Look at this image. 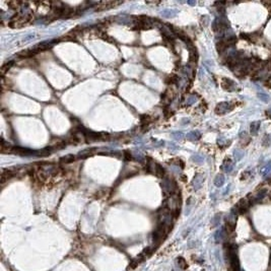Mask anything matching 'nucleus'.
<instances>
[{
	"mask_svg": "<svg viewBox=\"0 0 271 271\" xmlns=\"http://www.w3.org/2000/svg\"><path fill=\"white\" fill-rule=\"evenodd\" d=\"M8 5L10 6V8L11 9H19L20 7V5H22V2H19V1H10V2H8Z\"/></svg>",
	"mask_w": 271,
	"mask_h": 271,
	"instance_id": "obj_21",
	"label": "nucleus"
},
{
	"mask_svg": "<svg viewBox=\"0 0 271 271\" xmlns=\"http://www.w3.org/2000/svg\"><path fill=\"white\" fill-rule=\"evenodd\" d=\"M221 87H222L225 90L231 92V90H234V82L231 79H228V78H222Z\"/></svg>",
	"mask_w": 271,
	"mask_h": 271,
	"instance_id": "obj_8",
	"label": "nucleus"
},
{
	"mask_svg": "<svg viewBox=\"0 0 271 271\" xmlns=\"http://www.w3.org/2000/svg\"><path fill=\"white\" fill-rule=\"evenodd\" d=\"M16 175V172L12 170H4L1 173V184H4L6 181L12 179Z\"/></svg>",
	"mask_w": 271,
	"mask_h": 271,
	"instance_id": "obj_6",
	"label": "nucleus"
},
{
	"mask_svg": "<svg viewBox=\"0 0 271 271\" xmlns=\"http://www.w3.org/2000/svg\"><path fill=\"white\" fill-rule=\"evenodd\" d=\"M244 156V152H242V150H234V158H236L237 161H240L242 158Z\"/></svg>",
	"mask_w": 271,
	"mask_h": 271,
	"instance_id": "obj_24",
	"label": "nucleus"
},
{
	"mask_svg": "<svg viewBox=\"0 0 271 271\" xmlns=\"http://www.w3.org/2000/svg\"><path fill=\"white\" fill-rule=\"evenodd\" d=\"M32 15H14L9 22L10 28H22L32 20Z\"/></svg>",
	"mask_w": 271,
	"mask_h": 271,
	"instance_id": "obj_1",
	"label": "nucleus"
},
{
	"mask_svg": "<svg viewBox=\"0 0 271 271\" xmlns=\"http://www.w3.org/2000/svg\"><path fill=\"white\" fill-rule=\"evenodd\" d=\"M265 194H266V190L265 189L262 190V191H260V192H258V193L255 195L251 200H249L250 204H256V203H259L263 198H264Z\"/></svg>",
	"mask_w": 271,
	"mask_h": 271,
	"instance_id": "obj_10",
	"label": "nucleus"
},
{
	"mask_svg": "<svg viewBox=\"0 0 271 271\" xmlns=\"http://www.w3.org/2000/svg\"><path fill=\"white\" fill-rule=\"evenodd\" d=\"M214 183L217 187H221L223 185V183H225V177H223L222 175H218V176L216 177Z\"/></svg>",
	"mask_w": 271,
	"mask_h": 271,
	"instance_id": "obj_16",
	"label": "nucleus"
},
{
	"mask_svg": "<svg viewBox=\"0 0 271 271\" xmlns=\"http://www.w3.org/2000/svg\"><path fill=\"white\" fill-rule=\"evenodd\" d=\"M36 54H38V51L36 50L35 48H32V49H28V50H23L22 52H19V53L17 54V56H19V58H31V57L35 56Z\"/></svg>",
	"mask_w": 271,
	"mask_h": 271,
	"instance_id": "obj_7",
	"label": "nucleus"
},
{
	"mask_svg": "<svg viewBox=\"0 0 271 271\" xmlns=\"http://www.w3.org/2000/svg\"><path fill=\"white\" fill-rule=\"evenodd\" d=\"M13 63H14L13 61H9V62H7V63H5L4 65H2V67H1V73L4 74L6 71H8V70L10 69V67L12 66V64H13Z\"/></svg>",
	"mask_w": 271,
	"mask_h": 271,
	"instance_id": "obj_18",
	"label": "nucleus"
},
{
	"mask_svg": "<svg viewBox=\"0 0 271 271\" xmlns=\"http://www.w3.org/2000/svg\"><path fill=\"white\" fill-rule=\"evenodd\" d=\"M267 114H268V117H269V118L271 119V108L269 109V110H268V112H267Z\"/></svg>",
	"mask_w": 271,
	"mask_h": 271,
	"instance_id": "obj_26",
	"label": "nucleus"
},
{
	"mask_svg": "<svg viewBox=\"0 0 271 271\" xmlns=\"http://www.w3.org/2000/svg\"><path fill=\"white\" fill-rule=\"evenodd\" d=\"M177 260H178V265H179V267L181 268V269H183V270L187 269V267H188V265H187V262L185 261V259H184V258L179 257Z\"/></svg>",
	"mask_w": 271,
	"mask_h": 271,
	"instance_id": "obj_17",
	"label": "nucleus"
},
{
	"mask_svg": "<svg viewBox=\"0 0 271 271\" xmlns=\"http://www.w3.org/2000/svg\"><path fill=\"white\" fill-rule=\"evenodd\" d=\"M241 140H242V144L247 145L250 142V137L246 133H242L241 134Z\"/></svg>",
	"mask_w": 271,
	"mask_h": 271,
	"instance_id": "obj_22",
	"label": "nucleus"
},
{
	"mask_svg": "<svg viewBox=\"0 0 271 271\" xmlns=\"http://www.w3.org/2000/svg\"><path fill=\"white\" fill-rule=\"evenodd\" d=\"M93 152H95V149H93V148H92V149H85V150H83V152H79V155H78V158H87V156L92 155H93Z\"/></svg>",
	"mask_w": 271,
	"mask_h": 271,
	"instance_id": "obj_13",
	"label": "nucleus"
},
{
	"mask_svg": "<svg viewBox=\"0 0 271 271\" xmlns=\"http://www.w3.org/2000/svg\"><path fill=\"white\" fill-rule=\"evenodd\" d=\"M121 2H114V1H107V2H101L98 4L97 10H105V9H110L112 7H115L116 5H119Z\"/></svg>",
	"mask_w": 271,
	"mask_h": 271,
	"instance_id": "obj_5",
	"label": "nucleus"
},
{
	"mask_svg": "<svg viewBox=\"0 0 271 271\" xmlns=\"http://www.w3.org/2000/svg\"><path fill=\"white\" fill-rule=\"evenodd\" d=\"M178 79H179V77H178V75H176V74H172V75H170V76H169L168 78H166V83H171V84H174V83H176L177 81H178Z\"/></svg>",
	"mask_w": 271,
	"mask_h": 271,
	"instance_id": "obj_19",
	"label": "nucleus"
},
{
	"mask_svg": "<svg viewBox=\"0 0 271 271\" xmlns=\"http://www.w3.org/2000/svg\"><path fill=\"white\" fill-rule=\"evenodd\" d=\"M55 43H56V40H54L52 42H42V43L38 44L36 47H34V48H35L39 53V52H41V51H45V50H48V49L52 48Z\"/></svg>",
	"mask_w": 271,
	"mask_h": 271,
	"instance_id": "obj_4",
	"label": "nucleus"
},
{
	"mask_svg": "<svg viewBox=\"0 0 271 271\" xmlns=\"http://www.w3.org/2000/svg\"><path fill=\"white\" fill-rule=\"evenodd\" d=\"M125 155H124V158H126V160H128V161H130V160H132V156H131V153H129V152H124Z\"/></svg>",
	"mask_w": 271,
	"mask_h": 271,
	"instance_id": "obj_25",
	"label": "nucleus"
},
{
	"mask_svg": "<svg viewBox=\"0 0 271 271\" xmlns=\"http://www.w3.org/2000/svg\"><path fill=\"white\" fill-rule=\"evenodd\" d=\"M258 98H259V100L264 102V103H268L269 102V96L266 95V93H258Z\"/></svg>",
	"mask_w": 271,
	"mask_h": 271,
	"instance_id": "obj_23",
	"label": "nucleus"
},
{
	"mask_svg": "<svg viewBox=\"0 0 271 271\" xmlns=\"http://www.w3.org/2000/svg\"><path fill=\"white\" fill-rule=\"evenodd\" d=\"M260 125H261L260 121L252 122L251 126H250V130H251V133L253 135H256L258 133V131H259V128H260Z\"/></svg>",
	"mask_w": 271,
	"mask_h": 271,
	"instance_id": "obj_11",
	"label": "nucleus"
},
{
	"mask_svg": "<svg viewBox=\"0 0 271 271\" xmlns=\"http://www.w3.org/2000/svg\"><path fill=\"white\" fill-rule=\"evenodd\" d=\"M228 28V22H226V19H225L223 17H218V19H216L214 22H213L212 30L214 31L216 34L223 33Z\"/></svg>",
	"mask_w": 271,
	"mask_h": 271,
	"instance_id": "obj_2",
	"label": "nucleus"
},
{
	"mask_svg": "<svg viewBox=\"0 0 271 271\" xmlns=\"http://www.w3.org/2000/svg\"><path fill=\"white\" fill-rule=\"evenodd\" d=\"M74 161H75V156L72 155H66V156H64V158H62L61 160H60V163H73Z\"/></svg>",
	"mask_w": 271,
	"mask_h": 271,
	"instance_id": "obj_14",
	"label": "nucleus"
},
{
	"mask_svg": "<svg viewBox=\"0 0 271 271\" xmlns=\"http://www.w3.org/2000/svg\"><path fill=\"white\" fill-rule=\"evenodd\" d=\"M155 172L156 176H158V177H163V175H165V169H163V166H161L160 165H156Z\"/></svg>",
	"mask_w": 271,
	"mask_h": 271,
	"instance_id": "obj_20",
	"label": "nucleus"
},
{
	"mask_svg": "<svg viewBox=\"0 0 271 271\" xmlns=\"http://www.w3.org/2000/svg\"><path fill=\"white\" fill-rule=\"evenodd\" d=\"M270 171H271V161H269L266 166H264L261 169V175L262 176H264V177L267 176V175L270 173Z\"/></svg>",
	"mask_w": 271,
	"mask_h": 271,
	"instance_id": "obj_15",
	"label": "nucleus"
},
{
	"mask_svg": "<svg viewBox=\"0 0 271 271\" xmlns=\"http://www.w3.org/2000/svg\"><path fill=\"white\" fill-rule=\"evenodd\" d=\"M228 111H230V104L228 103H220L215 108V113L218 114V115H222Z\"/></svg>",
	"mask_w": 271,
	"mask_h": 271,
	"instance_id": "obj_9",
	"label": "nucleus"
},
{
	"mask_svg": "<svg viewBox=\"0 0 271 271\" xmlns=\"http://www.w3.org/2000/svg\"><path fill=\"white\" fill-rule=\"evenodd\" d=\"M233 166H234V163H231V160H225L221 168H222V170H225V172H231L233 170Z\"/></svg>",
	"mask_w": 271,
	"mask_h": 271,
	"instance_id": "obj_12",
	"label": "nucleus"
},
{
	"mask_svg": "<svg viewBox=\"0 0 271 271\" xmlns=\"http://www.w3.org/2000/svg\"><path fill=\"white\" fill-rule=\"evenodd\" d=\"M250 202L248 201V200L246 199H241L239 201V203L237 204L236 206V209H237V212H240V213H244L246 212L247 210H248V208L250 206Z\"/></svg>",
	"mask_w": 271,
	"mask_h": 271,
	"instance_id": "obj_3",
	"label": "nucleus"
}]
</instances>
